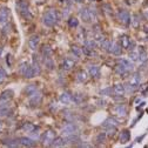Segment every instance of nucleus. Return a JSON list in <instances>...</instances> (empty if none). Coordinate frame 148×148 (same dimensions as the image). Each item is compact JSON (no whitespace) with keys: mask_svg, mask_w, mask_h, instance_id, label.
Segmentation results:
<instances>
[{"mask_svg":"<svg viewBox=\"0 0 148 148\" xmlns=\"http://www.w3.org/2000/svg\"><path fill=\"white\" fill-rule=\"evenodd\" d=\"M59 14H58V11L55 10V8H51L48 10L44 16H42V23L45 26L47 27H53L54 25H57L58 21H59Z\"/></svg>","mask_w":148,"mask_h":148,"instance_id":"1","label":"nucleus"},{"mask_svg":"<svg viewBox=\"0 0 148 148\" xmlns=\"http://www.w3.org/2000/svg\"><path fill=\"white\" fill-rule=\"evenodd\" d=\"M19 71H20V73H21V75H23L24 78H26V79H31V78H33V77L35 75L34 72H33L32 66L28 65L27 62H23V64L20 65Z\"/></svg>","mask_w":148,"mask_h":148,"instance_id":"2","label":"nucleus"},{"mask_svg":"<svg viewBox=\"0 0 148 148\" xmlns=\"http://www.w3.org/2000/svg\"><path fill=\"white\" fill-rule=\"evenodd\" d=\"M118 16H119V20L125 25V26H129L132 23V15L128 11L126 10H119L118 11Z\"/></svg>","mask_w":148,"mask_h":148,"instance_id":"3","label":"nucleus"},{"mask_svg":"<svg viewBox=\"0 0 148 148\" xmlns=\"http://www.w3.org/2000/svg\"><path fill=\"white\" fill-rule=\"evenodd\" d=\"M78 132V126L73 122H68L62 128V135L64 136H68V135H72V134H77Z\"/></svg>","mask_w":148,"mask_h":148,"instance_id":"4","label":"nucleus"},{"mask_svg":"<svg viewBox=\"0 0 148 148\" xmlns=\"http://www.w3.org/2000/svg\"><path fill=\"white\" fill-rule=\"evenodd\" d=\"M54 138H55V132L54 131H51V129L49 131H46L41 136L42 145L44 146H51V143L54 140Z\"/></svg>","mask_w":148,"mask_h":148,"instance_id":"5","label":"nucleus"},{"mask_svg":"<svg viewBox=\"0 0 148 148\" xmlns=\"http://www.w3.org/2000/svg\"><path fill=\"white\" fill-rule=\"evenodd\" d=\"M18 142L20 143V146H24V147H34L36 146V142L34 139L32 138H26V136H21L18 139Z\"/></svg>","mask_w":148,"mask_h":148,"instance_id":"6","label":"nucleus"},{"mask_svg":"<svg viewBox=\"0 0 148 148\" xmlns=\"http://www.w3.org/2000/svg\"><path fill=\"white\" fill-rule=\"evenodd\" d=\"M13 113V109L10 107L7 102L0 103V116H10Z\"/></svg>","mask_w":148,"mask_h":148,"instance_id":"7","label":"nucleus"},{"mask_svg":"<svg viewBox=\"0 0 148 148\" xmlns=\"http://www.w3.org/2000/svg\"><path fill=\"white\" fill-rule=\"evenodd\" d=\"M88 74L93 78V79H99L101 73H100V68L97 65H89L88 66Z\"/></svg>","mask_w":148,"mask_h":148,"instance_id":"8","label":"nucleus"},{"mask_svg":"<svg viewBox=\"0 0 148 148\" xmlns=\"http://www.w3.org/2000/svg\"><path fill=\"white\" fill-rule=\"evenodd\" d=\"M41 100H42V94L36 92L35 94H33V95L29 97V105H31L32 107H36V106L40 105Z\"/></svg>","mask_w":148,"mask_h":148,"instance_id":"9","label":"nucleus"},{"mask_svg":"<svg viewBox=\"0 0 148 148\" xmlns=\"http://www.w3.org/2000/svg\"><path fill=\"white\" fill-rule=\"evenodd\" d=\"M39 42H40V38L39 35H32L31 38L28 39V47L32 49V51H35L39 46Z\"/></svg>","mask_w":148,"mask_h":148,"instance_id":"10","label":"nucleus"},{"mask_svg":"<svg viewBox=\"0 0 148 148\" xmlns=\"http://www.w3.org/2000/svg\"><path fill=\"white\" fill-rule=\"evenodd\" d=\"M10 18V10L8 7H1L0 8V24H5L8 21Z\"/></svg>","mask_w":148,"mask_h":148,"instance_id":"11","label":"nucleus"},{"mask_svg":"<svg viewBox=\"0 0 148 148\" xmlns=\"http://www.w3.org/2000/svg\"><path fill=\"white\" fill-rule=\"evenodd\" d=\"M32 68H33V72L35 75H39L40 72H41V67H40V62H39V59L36 55H33V59H32Z\"/></svg>","mask_w":148,"mask_h":148,"instance_id":"12","label":"nucleus"},{"mask_svg":"<svg viewBox=\"0 0 148 148\" xmlns=\"http://www.w3.org/2000/svg\"><path fill=\"white\" fill-rule=\"evenodd\" d=\"M79 15H80L81 19H82V21H85V23L92 21V20H90V15H89V10H88V7H82V8H80V10H79Z\"/></svg>","mask_w":148,"mask_h":148,"instance_id":"13","label":"nucleus"},{"mask_svg":"<svg viewBox=\"0 0 148 148\" xmlns=\"http://www.w3.org/2000/svg\"><path fill=\"white\" fill-rule=\"evenodd\" d=\"M13 90L12 89H7V90H4L1 94H0V101L1 102H8L12 98H13Z\"/></svg>","mask_w":148,"mask_h":148,"instance_id":"14","label":"nucleus"},{"mask_svg":"<svg viewBox=\"0 0 148 148\" xmlns=\"http://www.w3.org/2000/svg\"><path fill=\"white\" fill-rule=\"evenodd\" d=\"M112 88H113V94H114V95H120V97H123V94L126 93L125 86H123L122 84H116V85H114Z\"/></svg>","mask_w":148,"mask_h":148,"instance_id":"15","label":"nucleus"},{"mask_svg":"<svg viewBox=\"0 0 148 148\" xmlns=\"http://www.w3.org/2000/svg\"><path fill=\"white\" fill-rule=\"evenodd\" d=\"M72 98H73V95L69 93V92H64V93L59 97V100H60L61 103H64V105H68V103L72 102Z\"/></svg>","mask_w":148,"mask_h":148,"instance_id":"16","label":"nucleus"},{"mask_svg":"<svg viewBox=\"0 0 148 148\" xmlns=\"http://www.w3.org/2000/svg\"><path fill=\"white\" fill-rule=\"evenodd\" d=\"M119 140L121 143H127L129 140H131V132H129V129H123V131L120 133Z\"/></svg>","mask_w":148,"mask_h":148,"instance_id":"17","label":"nucleus"},{"mask_svg":"<svg viewBox=\"0 0 148 148\" xmlns=\"http://www.w3.org/2000/svg\"><path fill=\"white\" fill-rule=\"evenodd\" d=\"M140 81H141V77H140V73H135L134 75L132 77V79L129 80V84H131L135 89H139L140 86Z\"/></svg>","mask_w":148,"mask_h":148,"instance_id":"18","label":"nucleus"},{"mask_svg":"<svg viewBox=\"0 0 148 148\" xmlns=\"http://www.w3.org/2000/svg\"><path fill=\"white\" fill-rule=\"evenodd\" d=\"M115 112H116L118 115H120V116H126L127 113H128L127 106L123 105V103H119V105H116V107H115Z\"/></svg>","mask_w":148,"mask_h":148,"instance_id":"19","label":"nucleus"},{"mask_svg":"<svg viewBox=\"0 0 148 148\" xmlns=\"http://www.w3.org/2000/svg\"><path fill=\"white\" fill-rule=\"evenodd\" d=\"M65 145H66L65 138H62V136H55L54 140L51 143V147H64Z\"/></svg>","mask_w":148,"mask_h":148,"instance_id":"20","label":"nucleus"},{"mask_svg":"<svg viewBox=\"0 0 148 148\" xmlns=\"http://www.w3.org/2000/svg\"><path fill=\"white\" fill-rule=\"evenodd\" d=\"M74 66H75V62L69 58H66L62 61V69H65V71H71V69L74 68Z\"/></svg>","mask_w":148,"mask_h":148,"instance_id":"21","label":"nucleus"},{"mask_svg":"<svg viewBox=\"0 0 148 148\" xmlns=\"http://www.w3.org/2000/svg\"><path fill=\"white\" fill-rule=\"evenodd\" d=\"M41 54L44 55V58H51L53 54V49L51 48L49 45H42L41 47Z\"/></svg>","mask_w":148,"mask_h":148,"instance_id":"22","label":"nucleus"},{"mask_svg":"<svg viewBox=\"0 0 148 148\" xmlns=\"http://www.w3.org/2000/svg\"><path fill=\"white\" fill-rule=\"evenodd\" d=\"M116 125H118V120H115L114 118H108L107 120L103 121L102 127L107 129V128H109V127H116Z\"/></svg>","mask_w":148,"mask_h":148,"instance_id":"23","label":"nucleus"},{"mask_svg":"<svg viewBox=\"0 0 148 148\" xmlns=\"http://www.w3.org/2000/svg\"><path fill=\"white\" fill-rule=\"evenodd\" d=\"M131 38H129L128 35H126V34H122L121 36H120V45H121V47L122 48H128V45H129V42H131Z\"/></svg>","mask_w":148,"mask_h":148,"instance_id":"24","label":"nucleus"},{"mask_svg":"<svg viewBox=\"0 0 148 148\" xmlns=\"http://www.w3.org/2000/svg\"><path fill=\"white\" fill-rule=\"evenodd\" d=\"M85 100H86V97H85V94H81V93L74 94L73 98H72V101H73L74 103H77V105H81Z\"/></svg>","mask_w":148,"mask_h":148,"instance_id":"25","label":"nucleus"},{"mask_svg":"<svg viewBox=\"0 0 148 148\" xmlns=\"http://www.w3.org/2000/svg\"><path fill=\"white\" fill-rule=\"evenodd\" d=\"M121 48H122V47H121L120 44L113 42V46H112V48H110V52H109V53H112V54L116 55V57H119V55H121V53H122V49H121Z\"/></svg>","mask_w":148,"mask_h":148,"instance_id":"26","label":"nucleus"},{"mask_svg":"<svg viewBox=\"0 0 148 148\" xmlns=\"http://www.w3.org/2000/svg\"><path fill=\"white\" fill-rule=\"evenodd\" d=\"M114 69H115L116 74H119V75H126V74L128 73L127 68H126V67H125V65H122L121 62H119L118 65H115Z\"/></svg>","mask_w":148,"mask_h":148,"instance_id":"27","label":"nucleus"},{"mask_svg":"<svg viewBox=\"0 0 148 148\" xmlns=\"http://www.w3.org/2000/svg\"><path fill=\"white\" fill-rule=\"evenodd\" d=\"M24 92H25V94H26L27 97H31V95L35 94L36 92H38V88H36L35 85H28V86H26V88H25Z\"/></svg>","mask_w":148,"mask_h":148,"instance_id":"28","label":"nucleus"},{"mask_svg":"<svg viewBox=\"0 0 148 148\" xmlns=\"http://www.w3.org/2000/svg\"><path fill=\"white\" fill-rule=\"evenodd\" d=\"M28 8V1L27 0H18L16 1V10L18 11H24Z\"/></svg>","mask_w":148,"mask_h":148,"instance_id":"29","label":"nucleus"},{"mask_svg":"<svg viewBox=\"0 0 148 148\" xmlns=\"http://www.w3.org/2000/svg\"><path fill=\"white\" fill-rule=\"evenodd\" d=\"M100 46H101L102 49H105V51H107V52H110V48H112V46H113V41L109 40V39H105V40L100 44Z\"/></svg>","mask_w":148,"mask_h":148,"instance_id":"30","label":"nucleus"},{"mask_svg":"<svg viewBox=\"0 0 148 148\" xmlns=\"http://www.w3.org/2000/svg\"><path fill=\"white\" fill-rule=\"evenodd\" d=\"M119 62H121L122 65H125V67L127 68L128 72H129V71H132V69L134 68V64H133L132 60H128V59H120Z\"/></svg>","mask_w":148,"mask_h":148,"instance_id":"31","label":"nucleus"},{"mask_svg":"<svg viewBox=\"0 0 148 148\" xmlns=\"http://www.w3.org/2000/svg\"><path fill=\"white\" fill-rule=\"evenodd\" d=\"M140 52H139V61L140 62H146L148 60V53L143 49V47H139Z\"/></svg>","mask_w":148,"mask_h":148,"instance_id":"32","label":"nucleus"},{"mask_svg":"<svg viewBox=\"0 0 148 148\" xmlns=\"http://www.w3.org/2000/svg\"><path fill=\"white\" fill-rule=\"evenodd\" d=\"M4 145L7 147H19L20 143L18 142V139H6L4 140Z\"/></svg>","mask_w":148,"mask_h":148,"instance_id":"33","label":"nucleus"},{"mask_svg":"<svg viewBox=\"0 0 148 148\" xmlns=\"http://www.w3.org/2000/svg\"><path fill=\"white\" fill-rule=\"evenodd\" d=\"M80 138L77 135V134H72V135H68V136H65V142L66 145L67 143H74V142H79Z\"/></svg>","mask_w":148,"mask_h":148,"instance_id":"34","label":"nucleus"},{"mask_svg":"<svg viewBox=\"0 0 148 148\" xmlns=\"http://www.w3.org/2000/svg\"><path fill=\"white\" fill-rule=\"evenodd\" d=\"M71 52L75 55L77 58H80L81 55L84 54L82 53V48H80V47H78V46H75V45H73L72 47H71Z\"/></svg>","mask_w":148,"mask_h":148,"instance_id":"35","label":"nucleus"},{"mask_svg":"<svg viewBox=\"0 0 148 148\" xmlns=\"http://www.w3.org/2000/svg\"><path fill=\"white\" fill-rule=\"evenodd\" d=\"M82 53H84L85 55H87V57H98V54L95 53L94 49H90V48H88V47H86V46L82 47Z\"/></svg>","mask_w":148,"mask_h":148,"instance_id":"36","label":"nucleus"},{"mask_svg":"<svg viewBox=\"0 0 148 148\" xmlns=\"http://www.w3.org/2000/svg\"><path fill=\"white\" fill-rule=\"evenodd\" d=\"M19 13H20V15L24 18L25 20H32V19H33V15H32V13L29 12V8L24 10V11H20Z\"/></svg>","mask_w":148,"mask_h":148,"instance_id":"37","label":"nucleus"},{"mask_svg":"<svg viewBox=\"0 0 148 148\" xmlns=\"http://www.w3.org/2000/svg\"><path fill=\"white\" fill-rule=\"evenodd\" d=\"M77 80H78L79 82H86V81H87V73L84 72V71L78 72V74H77Z\"/></svg>","mask_w":148,"mask_h":148,"instance_id":"38","label":"nucleus"},{"mask_svg":"<svg viewBox=\"0 0 148 148\" xmlns=\"http://www.w3.org/2000/svg\"><path fill=\"white\" fill-rule=\"evenodd\" d=\"M85 46L90 48V49H95L97 48V42H95L94 39H87V40H85Z\"/></svg>","mask_w":148,"mask_h":148,"instance_id":"39","label":"nucleus"},{"mask_svg":"<svg viewBox=\"0 0 148 148\" xmlns=\"http://www.w3.org/2000/svg\"><path fill=\"white\" fill-rule=\"evenodd\" d=\"M68 26H69L71 28L78 27V26H79V20L77 19V18H74V16L69 18V19H68Z\"/></svg>","mask_w":148,"mask_h":148,"instance_id":"40","label":"nucleus"},{"mask_svg":"<svg viewBox=\"0 0 148 148\" xmlns=\"http://www.w3.org/2000/svg\"><path fill=\"white\" fill-rule=\"evenodd\" d=\"M24 131H26V132H28V133H31L32 131H34L35 129V127H34V125L33 123H31V122H25V123H23V127H21Z\"/></svg>","mask_w":148,"mask_h":148,"instance_id":"41","label":"nucleus"},{"mask_svg":"<svg viewBox=\"0 0 148 148\" xmlns=\"http://www.w3.org/2000/svg\"><path fill=\"white\" fill-rule=\"evenodd\" d=\"M128 58H129V60H132L133 62H135V61H138V60H139V53H138V52H135V51H129Z\"/></svg>","mask_w":148,"mask_h":148,"instance_id":"42","label":"nucleus"},{"mask_svg":"<svg viewBox=\"0 0 148 148\" xmlns=\"http://www.w3.org/2000/svg\"><path fill=\"white\" fill-rule=\"evenodd\" d=\"M106 138H107V134H106V133H99V134L97 135V138H95V142H97L98 145H100V143L105 142Z\"/></svg>","mask_w":148,"mask_h":148,"instance_id":"43","label":"nucleus"},{"mask_svg":"<svg viewBox=\"0 0 148 148\" xmlns=\"http://www.w3.org/2000/svg\"><path fill=\"white\" fill-rule=\"evenodd\" d=\"M132 26L134 27V28H138L139 26H140V19H139V16H138V14H134L133 15V19H132Z\"/></svg>","mask_w":148,"mask_h":148,"instance_id":"44","label":"nucleus"},{"mask_svg":"<svg viewBox=\"0 0 148 148\" xmlns=\"http://www.w3.org/2000/svg\"><path fill=\"white\" fill-rule=\"evenodd\" d=\"M45 66H46L48 69H53V68H54V61H53L51 58H46V59H45Z\"/></svg>","mask_w":148,"mask_h":148,"instance_id":"45","label":"nucleus"},{"mask_svg":"<svg viewBox=\"0 0 148 148\" xmlns=\"http://www.w3.org/2000/svg\"><path fill=\"white\" fill-rule=\"evenodd\" d=\"M115 133H116V127H109V128H107V132H106L107 136H113Z\"/></svg>","mask_w":148,"mask_h":148,"instance_id":"46","label":"nucleus"},{"mask_svg":"<svg viewBox=\"0 0 148 148\" xmlns=\"http://www.w3.org/2000/svg\"><path fill=\"white\" fill-rule=\"evenodd\" d=\"M31 135H32V139L39 140V139H40V133H39V131H38V128H36V131H35V129H34V131H32V132H31Z\"/></svg>","mask_w":148,"mask_h":148,"instance_id":"47","label":"nucleus"},{"mask_svg":"<svg viewBox=\"0 0 148 148\" xmlns=\"http://www.w3.org/2000/svg\"><path fill=\"white\" fill-rule=\"evenodd\" d=\"M88 10H89L90 20H97V18H98V15H97V11H95L94 8H88Z\"/></svg>","mask_w":148,"mask_h":148,"instance_id":"48","label":"nucleus"},{"mask_svg":"<svg viewBox=\"0 0 148 148\" xmlns=\"http://www.w3.org/2000/svg\"><path fill=\"white\" fill-rule=\"evenodd\" d=\"M110 93H113V88H110V87L105 88V89H102V90L100 92L101 95H110Z\"/></svg>","mask_w":148,"mask_h":148,"instance_id":"49","label":"nucleus"},{"mask_svg":"<svg viewBox=\"0 0 148 148\" xmlns=\"http://www.w3.org/2000/svg\"><path fill=\"white\" fill-rule=\"evenodd\" d=\"M6 77H7V74H6L5 69L4 68H0V84H1L6 79Z\"/></svg>","mask_w":148,"mask_h":148,"instance_id":"50","label":"nucleus"},{"mask_svg":"<svg viewBox=\"0 0 148 148\" xmlns=\"http://www.w3.org/2000/svg\"><path fill=\"white\" fill-rule=\"evenodd\" d=\"M135 46H136V45H135V42H134L133 40H131V42H129V45H128V48H127V49H128V51H134Z\"/></svg>","mask_w":148,"mask_h":148,"instance_id":"51","label":"nucleus"},{"mask_svg":"<svg viewBox=\"0 0 148 148\" xmlns=\"http://www.w3.org/2000/svg\"><path fill=\"white\" fill-rule=\"evenodd\" d=\"M145 136H146V134H142L141 136H138V138H136V140H135V142H136V143H140V142L145 139Z\"/></svg>","mask_w":148,"mask_h":148,"instance_id":"52","label":"nucleus"},{"mask_svg":"<svg viewBox=\"0 0 148 148\" xmlns=\"http://www.w3.org/2000/svg\"><path fill=\"white\" fill-rule=\"evenodd\" d=\"M78 147H92L90 143H86V142H82V143H79Z\"/></svg>","mask_w":148,"mask_h":148,"instance_id":"53","label":"nucleus"},{"mask_svg":"<svg viewBox=\"0 0 148 148\" xmlns=\"http://www.w3.org/2000/svg\"><path fill=\"white\" fill-rule=\"evenodd\" d=\"M10 28H11V25L8 24L7 26H5V27H4V31H3V32L6 34V33H8V32H10Z\"/></svg>","mask_w":148,"mask_h":148,"instance_id":"54","label":"nucleus"},{"mask_svg":"<svg viewBox=\"0 0 148 148\" xmlns=\"http://www.w3.org/2000/svg\"><path fill=\"white\" fill-rule=\"evenodd\" d=\"M98 106L103 107V106H105V101H103V100H99V101H98Z\"/></svg>","mask_w":148,"mask_h":148,"instance_id":"55","label":"nucleus"},{"mask_svg":"<svg viewBox=\"0 0 148 148\" xmlns=\"http://www.w3.org/2000/svg\"><path fill=\"white\" fill-rule=\"evenodd\" d=\"M6 62H8V66H11V55L10 54L6 57Z\"/></svg>","mask_w":148,"mask_h":148,"instance_id":"56","label":"nucleus"},{"mask_svg":"<svg viewBox=\"0 0 148 148\" xmlns=\"http://www.w3.org/2000/svg\"><path fill=\"white\" fill-rule=\"evenodd\" d=\"M145 105H146V102H141V103H140V105H139V106H138V107H136V109H138V110H139V109H140V108H142V107H143V106H145Z\"/></svg>","mask_w":148,"mask_h":148,"instance_id":"57","label":"nucleus"},{"mask_svg":"<svg viewBox=\"0 0 148 148\" xmlns=\"http://www.w3.org/2000/svg\"><path fill=\"white\" fill-rule=\"evenodd\" d=\"M3 131H4V125H3V122H0V133Z\"/></svg>","mask_w":148,"mask_h":148,"instance_id":"58","label":"nucleus"},{"mask_svg":"<svg viewBox=\"0 0 148 148\" xmlns=\"http://www.w3.org/2000/svg\"><path fill=\"white\" fill-rule=\"evenodd\" d=\"M73 1H75V3H79V4H81V3H84V0H73Z\"/></svg>","mask_w":148,"mask_h":148,"instance_id":"59","label":"nucleus"},{"mask_svg":"<svg viewBox=\"0 0 148 148\" xmlns=\"http://www.w3.org/2000/svg\"><path fill=\"white\" fill-rule=\"evenodd\" d=\"M146 16L148 18V11H146Z\"/></svg>","mask_w":148,"mask_h":148,"instance_id":"60","label":"nucleus"},{"mask_svg":"<svg viewBox=\"0 0 148 148\" xmlns=\"http://www.w3.org/2000/svg\"><path fill=\"white\" fill-rule=\"evenodd\" d=\"M60 3H64V0H60Z\"/></svg>","mask_w":148,"mask_h":148,"instance_id":"61","label":"nucleus"},{"mask_svg":"<svg viewBox=\"0 0 148 148\" xmlns=\"http://www.w3.org/2000/svg\"><path fill=\"white\" fill-rule=\"evenodd\" d=\"M90 1H94V0H90Z\"/></svg>","mask_w":148,"mask_h":148,"instance_id":"62","label":"nucleus"}]
</instances>
